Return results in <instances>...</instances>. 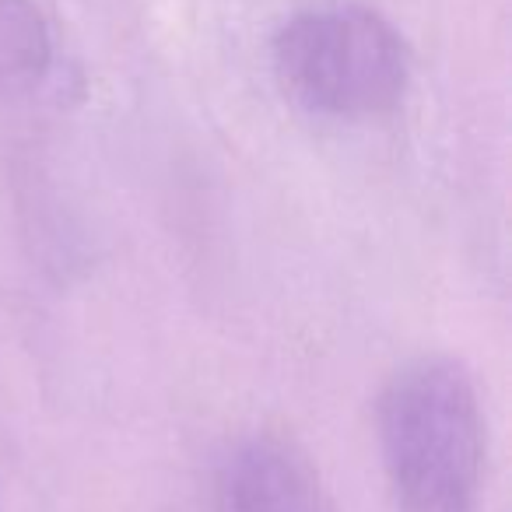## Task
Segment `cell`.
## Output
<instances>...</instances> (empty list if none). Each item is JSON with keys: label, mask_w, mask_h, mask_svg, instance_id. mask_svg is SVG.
Here are the masks:
<instances>
[{"label": "cell", "mask_w": 512, "mask_h": 512, "mask_svg": "<svg viewBox=\"0 0 512 512\" xmlns=\"http://www.w3.org/2000/svg\"><path fill=\"white\" fill-rule=\"evenodd\" d=\"M379 453L400 512H474L484 421L470 376L449 358H421L379 397Z\"/></svg>", "instance_id": "1"}, {"label": "cell", "mask_w": 512, "mask_h": 512, "mask_svg": "<svg viewBox=\"0 0 512 512\" xmlns=\"http://www.w3.org/2000/svg\"><path fill=\"white\" fill-rule=\"evenodd\" d=\"M274 74L306 113L376 120L404 102L411 50L379 11L365 4H323L281 25Z\"/></svg>", "instance_id": "2"}, {"label": "cell", "mask_w": 512, "mask_h": 512, "mask_svg": "<svg viewBox=\"0 0 512 512\" xmlns=\"http://www.w3.org/2000/svg\"><path fill=\"white\" fill-rule=\"evenodd\" d=\"M214 512H327V502L302 449L278 435H253L221 460Z\"/></svg>", "instance_id": "3"}, {"label": "cell", "mask_w": 512, "mask_h": 512, "mask_svg": "<svg viewBox=\"0 0 512 512\" xmlns=\"http://www.w3.org/2000/svg\"><path fill=\"white\" fill-rule=\"evenodd\" d=\"M50 32L32 0H0V102L46 74Z\"/></svg>", "instance_id": "4"}]
</instances>
